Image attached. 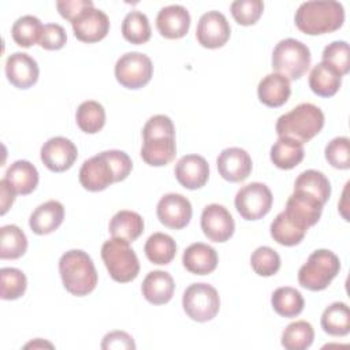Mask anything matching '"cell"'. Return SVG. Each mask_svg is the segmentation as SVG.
Returning a JSON list of instances; mask_svg holds the SVG:
<instances>
[{
	"label": "cell",
	"instance_id": "5b68a950",
	"mask_svg": "<svg viewBox=\"0 0 350 350\" xmlns=\"http://www.w3.org/2000/svg\"><path fill=\"white\" fill-rule=\"evenodd\" d=\"M340 269L339 257L327 249L314 250L298 271L299 284L310 291H321L329 286Z\"/></svg>",
	"mask_w": 350,
	"mask_h": 350
},
{
	"label": "cell",
	"instance_id": "9c48e42d",
	"mask_svg": "<svg viewBox=\"0 0 350 350\" xmlns=\"http://www.w3.org/2000/svg\"><path fill=\"white\" fill-rule=\"evenodd\" d=\"M153 75V64L149 56L141 52H127L115 64L116 81L127 89H139L149 83Z\"/></svg>",
	"mask_w": 350,
	"mask_h": 350
},
{
	"label": "cell",
	"instance_id": "603a6c76",
	"mask_svg": "<svg viewBox=\"0 0 350 350\" xmlns=\"http://www.w3.org/2000/svg\"><path fill=\"white\" fill-rule=\"evenodd\" d=\"M141 290L148 302L153 305H164L171 301L175 291V283L168 272L157 269L145 276Z\"/></svg>",
	"mask_w": 350,
	"mask_h": 350
},
{
	"label": "cell",
	"instance_id": "ab89813d",
	"mask_svg": "<svg viewBox=\"0 0 350 350\" xmlns=\"http://www.w3.org/2000/svg\"><path fill=\"white\" fill-rule=\"evenodd\" d=\"M27 287L26 275L12 267H4L0 269V297L5 301L21 298Z\"/></svg>",
	"mask_w": 350,
	"mask_h": 350
},
{
	"label": "cell",
	"instance_id": "ac0fdd59",
	"mask_svg": "<svg viewBox=\"0 0 350 350\" xmlns=\"http://www.w3.org/2000/svg\"><path fill=\"white\" fill-rule=\"evenodd\" d=\"M5 75L12 86L18 89H29L38 81L40 68L30 55L15 52L7 57Z\"/></svg>",
	"mask_w": 350,
	"mask_h": 350
},
{
	"label": "cell",
	"instance_id": "7a4b0ae2",
	"mask_svg": "<svg viewBox=\"0 0 350 350\" xmlns=\"http://www.w3.org/2000/svg\"><path fill=\"white\" fill-rule=\"evenodd\" d=\"M295 26L305 34L332 33L345 22V8L338 1H305L295 11Z\"/></svg>",
	"mask_w": 350,
	"mask_h": 350
},
{
	"label": "cell",
	"instance_id": "8fae6325",
	"mask_svg": "<svg viewBox=\"0 0 350 350\" xmlns=\"http://www.w3.org/2000/svg\"><path fill=\"white\" fill-rule=\"evenodd\" d=\"M324 204L317 198L304 191L294 190L286 202V209L283 211L286 216L301 230L308 231L309 227L314 226L321 216Z\"/></svg>",
	"mask_w": 350,
	"mask_h": 350
},
{
	"label": "cell",
	"instance_id": "2e32d148",
	"mask_svg": "<svg viewBox=\"0 0 350 350\" xmlns=\"http://www.w3.org/2000/svg\"><path fill=\"white\" fill-rule=\"evenodd\" d=\"M41 161L52 172H64L72 167L78 157V149L66 137L49 138L41 146Z\"/></svg>",
	"mask_w": 350,
	"mask_h": 350
},
{
	"label": "cell",
	"instance_id": "f546056e",
	"mask_svg": "<svg viewBox=\"0 0 350 350\" xmlns=\"http://www.w3.org/2000/svg\"><path fill=\"white\" fill-rule=\"evenodd\" d=\"M321 328L332 336H346L350 332V309L345 302H334L321 314Z\"/></svg>",
	"mask_w": 350,
	"mask_h": 350
},
{
	"label": "cell",
	"instance_id": "7c38bea8",
	"mask_svg": "<svg viewBox=\"0 0 350 350\" xmlns=\"http://www.w3.org/2000/svg\"><path fill=\"white\" fill-rule=\"evenodd\" d=\"M201 230L209 241L223 243L232 237L235 223L226 206L209 204L201 213Z\"/></svg>",
	"mask_w": 350,
	"mask_h": 350
},
{
	"label": "cell",
	"instance_id": "44dd1931",
	"mask_svg": "<svg viewBox=\"0 0 350 350\" xmlns=\"http://www.w3.org/2000/svg\"><path fill=\"white\" fill-rule=\"evenodd\" d=\"M64 219V206L56 200L38 205L29 219L31 231L37 235H46L56 231Z\"/></svg>",
	"mask_w": 350,
	"mask_h": 350
},
{
	"label": "cell",
	"instance_id": "4dcf8cb0",
	"mask_svg": "<svg viewBox=\"0 0 350 350\" xmlns=\"http://www.w3.org/2000/svg\"><path fill=\"white\" fill-rule=\"evenodd\" d=\"M144 252L150 262L156 265H167L176 254V243L168 234L154 232L146 239Z\"/></svg>",
	"mask_w": 350,
	"mask_h": 350
},
{
	"label": "cell",
	"instance_id": "e575fe53",
	"mask_svg": "<svg viewBox=\"0 0 350 350\" xmlns=\"http://www.w3.org/2000/svg\"><path fill=\"white\" fill-rule=\"evenodd\" d=\"M75 120L83 133L96 134L105 124V109L98 101H83L77 109Z\"/></svg>",
	"mask_w": 350,
	"mask_h": 350
},
{
	"label": "cell",
	"instance_id": "1f68e13d",
	"mask_svg": "<svg viewBox=\"0 0 350 350\" xmlns=\"http://www.w3.org/2000/svg\"><path fill=\"white\" fill-rule=\"evenodd\" d=\"M294 190L310 194L321 204H325L331 196V183L323 172L317 170H306L295 179Z\"/></svg>",
	"mask_w": 350,
	"mask_h": 350
},
{
	"label": "cell",
	"instance_id": "30bf717a",
	"mask_svg": "<svg viewBox=\"0 0 350 350\" xmlns=\"http://www.w3.org/2000/svg\"><path fill=\"white\" fill-rule=\"evenodd\" d=\"M272 201V193L265 183L252 182L238 190L234 204L242 219L258 220L271 211Z\"/></svg>",
	"mask_w": 350,
	"mask_h": 350
},
{
	"label": "cell",
	"instance_id": "52a82bcc",
	"mask_svg": "<svg viewBox=\"0 0 350 350\" xmlns=\"http://www.w3.org/2000/svg\"><path fill=\"white\" fill-rule=\"evenodd\" d=\"M310 62L309 48L295 38L279 41L272 52V68L288 81L299 79L309 70Z\"/></svg>",
	"mask_w": 350,
	"mask_h": 350
},
{
	"label": "cell",
	"instance_id": "d590c367",
	"mask_svg": "<svg viewBox=\"0 0 350 350\" xmlns=\"http://www.w3.org/2000/svg\"><path fill=\"white\" fill-rule=\"evenodd\" d=\"M42 27L44 26L37 16L23 15L14 22L11 36L16 45L30 48L31 45L40 42Z\"/></svg>",
	"mask_w": 350,
	"mask_h": 350
},
{
	"label": "cell",
	"instance_id": "f907efd6",
	"mask_svg": "<svg viewBox=\"0 0 350 350\" xmlns=\"http://www.w3.org/2000/svg\"><path fill=\"white\" fill-rule=\"evenodd\" d=\"M36 346H49V347H53L51 343H46V342H44V343H38V339H37V343H36V342H31V343H27L25 347L27 349V347H36Z\"/></svg>",
	"mask_w": 350,
	"mask_h": 350
},
{
	"label": "cell",
	"instance_id": "8992f818",
	"mask_svg": "<svg viewBox=\"0 0 350 350\" xmlns=\"http://www.w3.org/2000/svg\"><path fill=\"white\" fill-rule=\"evenodd\" d=\"M101 258L109 276L119 283H129L139 273V261L127 241L111 238L101 246Z\"/></svg>",
	"mask_w": 350,
	"mask_h": 350
},
{
	"label": "cell",
	"instance_id": "e0dca14e",
	"mask_svg": "<svg viewBox=\"0 0 350 350\" xmlns=\"http://www.w3.org/2000/svg\"><path fill=\"white\" fill-rule=\"evenodd\" d=\"M220 176L228 182H243L252 172V157L242 148H227L221 150L216 160Z\"/></svg>",
	"mask_w": 350,
	"mask_h": 350
},
{
	"label": "cell",
	"instance_id": "60d3db41",
	"mask_svg": "<svg viewBox=\"0 0 350 350\" xmlns=\"http://www.w3.org/2000/svg\"><path fill=\"white\" fill-rule=\"evenodd\" d=\"M250 265L257 275L268 278L279 271L280 256L269 246H260L252 253Z\"/></svg>",
	"mask_w": 350,
	"mask_h": 350
},
{
	"label": "cell",
	"instance_id": "277c9868",
	"mask_svg": "<svg viewBox=\"0 0 350 350\" xmlns=\"http://www.w3.org/2000/svg\"><path fill=\"white\" fill-rule=\"evenodd\" d=\"M323 127V111L312 103H302L279 116L275 130L279 137H286L304 145L316 137Z\"/></svg>",
	"mask_w": 350,
	"mask_h": 350
},
{
	"label": "cell",
	"instance_id": "f6af8a7d",
	"mask_svg": "<svg viewBox=\"0 0 350 350\" xmlns=\"http://www.w3.org/2000/svg\"><path fill=\"white\" fill-rule=\"evenodd\" d=\"M142 137L144 139L156 137H175V126L167 115H154L145 123Z\"/></svg>",
	"mask_w": 350,
	"mask_h": 350
},
{
	"label": "cell",
	"instance_id": "484cf974",
	"mask_svg": "<svg viewBox=\"0 0 350 350\" xmlns=\"http://www.w3.org/2000/svg\"><path fill=\"white\" fill-rule=\"evenodd\" d=\"M4 179L16 194H30L38 185V171L27 160H16L5 171Z\"/></svg>",
	"mask_w": 350,
	"mask_h": 350
},
{
	"label": "cell",
	"instance_id": "7dc6e473",
	"mask_svg": "<svg viewBox=\"0 0 350 350\" xmlns=\"http://www.w3.org/2000/svg\"><path fill=\"white\" fill-rule=\"evenodd\" d=\"M103 350H134L135 343L131 335L124 331H111L108 332L101 342Z\"/></svg>",
	"mask_w": 350,
	"mask_h": 350
},
{
	"label": "cell",
	"instance_id": "ffe728a7",
	"mask_svg": "<svg viewBox=\"0 0 350 350\" xmlns=\"http://www.w3.org/2000/svg\"><path fill=\"white\" fill-rule=\"evenodd\" d=\"M190 14L179 4L161 8L156 16V27L159 33L168 40H178L187 34L190 27Z\"/></svg>",
	"mask_w": 350,
	"mask_h": 350
},
{
	"label": "cell",
	"instance_id": "f35d334b",
	"mask_svg": "<svg viewBox=\"0 0 350 350\" xmlns=\"http://www.w3.org/2000/svg\"><path fill=\"white\" fill-rule=\"evenodd\" d=\"M271 237L273 241H276L279 245L283 246H295L298 245L304 238L306 231L301 230L298 226H295L284 212H280L276 215L273 221L271 223Z\"/></svg>",
	"mask_w": 350,
	"mask_h": 350
},
{
	"label": "cell",
	"instance_id": "4fadbf2b",
	"mask_svg": "<svg viewBox=\"0 0 350 350\" xmlns=\"http://www.w3.org/2000/svg\"><path fill=\"white\" fill-rule=\"evenodd\" d=\"M231 34L230 23L227 18L219 11L205 12L197 25L196 37L201 46L208 49H216L223 46Z\"/></svg>",
	"mask_w": 350,
	"mask_h": 350
},
{
	"label": "cell",
	"instance_id": "5bb4252c",
	"mask_svg": "<svg viewBox=\"0 0 350 350\" xmlns=\"http://www.w3.org/2000/svg\"><path fill=\"white\" fill-rule=\"evenodd\" d=\"M161 224L172 230L185 228L191 219L193 208L190 201L178 193H168L160 198L156 208Z\"/></svg>",
	"mask_w": 350,
	"mask_h": 350
},
{
	"label": "cell",
	"instance_id": "74e56055",
	"mask_svg": "<svg viewBox=\"0 0 350 350\" xmlns=\"http://www.w3.org/2000/svg\"><path fill=\"white\" fill-rule=\"evenodd\" d=\"M122 34L126 41L135 45L148 42L152 34L148 16L141 11L129 12L122 22Z\"/></svg>",
	"mask_w": 350,
	"mask_h": 350
},
{
	"label": "cell",
	"instance_id": "d6986e66",
	"mask_svg": "<svg viewBox=\"0 0 350 350\" xmlns=\"http://www.w3.org/2000/svg\"><path fill=\"white\" fill-rule=\"evenodd\" d=\"M175 178L185 189H201L209 178L208 161L200 154H186L175 165Z\"/></svg>",
	"mask_w": 350,
	"mask_h": 350
},
{
	"label": "cell",
	"instance_id": "83f0119b",
	"mask_svg": "<svg viewBox=\"0 0 350 350\" xmlns=\"http://www.w3.org/2000/svg\"><path fill=\"white\" fill-rule=\"evenodd\" d=\"M342 85V77L327 63H317L309 74V88L320 97H332Z\"/></svg>",
	"mask_w": 350,
	"mask_h": 350
},
{
	"label": "cell",
	"instance_id": "f1b7e54d",
	"mask_svg": "<svg viewBox=\"0 0 350 350\" xmlns=\"http://www.w3.org/2000/svg\"><path fill=\"white\" fill-rule=\"evenodd\" d=\"M269 156L275 167L280 170H291L304 160V145L294 139L279 137L272 145Z\"/></svg>",
	"mask_w": 350,
	"mask_h": 350
},
{
	"label": "cell",
	"instance_id": "b9f144b4",
	"mask_svg": "<svg viewBox=\"0 0 350 350\" xmlns=\"http://www.w3.org/2000/svg\"><path fill=\"white\" fill-rule=\"evenodd\" d=\"M324 63L331 66L340 77L346 75L350 70L349 44L346 41H334L328 44L321 55Z\"/></svg>",
	"mask_w": 350,
	"mask_h": 350
},
{
	"label": "cell",
	"instance_id": "d4e9b609",
	"mask_svg": "<svg viewBox=\"0 0 350 350\" xmlns=\"http://www.w3.org/2000/svg\"><path fill=\"white\" fill-rule=\"evenodd\" d=\"M176 154L175 137H156L144 139L141 148L142 160L152 167H163L171 163Z\"/></svg>",
	"mask_w": 350,
	"mask_h": 350
},
{
	"label": "cell",
	"instance_id": "8d00e7d4",
	"mask_svg": "<svg viewBox=\"0 0 350 350\" xmlns=\"http://www.w3.org/2000/svg\"><path fill=\"white\" fill-rule=\"evenodd\" d=\"M314 339V329L310 323L298 320L290 323L282 334V346L287 350H305Z\"/></svg>",
	"mask_w": 350,
	"mask_h": 350
},
{
	"label": "cell",
	"instance_id": "7402d4cb",
	"mask_svg": "<svg viewBox=\"0 0 350 350\" xmlns=\"http://www.w3.org/2000/svg\"><path fill=\"white\" fill-rule=\"evenodd\" d=\"M183 267L194 275H209L212 273L219 262L216 250L202 242L191 243L182 256Z\"/></svg>",
	"mask_w": 350,
	"mask_h": 350
},
{
	"label": "cell",
	"instance_id": "6da1fadb",
	"mask_svg": "<svg viewBox=\"0 0 350 350\" xmlns=\"http://www.w3.org/2000/svg\"><path fill=\"white\" fill-rule=\"evenodd\" d=\"M133 170L130 156L123 150H104L83 161L79 183L89 191L105 190L115 182L124 180Z\"/></svg>",
	"mask_w": 350,
	"mask_h": 350
},
{
	"label": "cell",
	"instance_id": "bcb514c9",
	"mask_svg": "<svg viewBox=\"0 0 350 350\" xmlns=\"http://www.w3.org/2000/svg\"><path fill=\"white\" fill-rule=\"evenodd\" d=\"M67 34L63 26L57 23H46L42 27L38 45L46 51H57L66 45Z\"/></svg>",
	"mask_w": 350,
	"mask_h": 350
},
{
	"label": "cell",
	"instance_id": "ba28073f",
	"mask_svg": "<svg viewBox=\"0 0 350 350\" xmlns=\"http://www.w3.org/2000/svg\"><path fill=\"white\" fill-rule=\"evenodd\" d=\"M182 306L191 320L205 323L219 313L220 297L213 286L208 283H193L183 293Z\"/></svg>",
	"mask_w": 350,
	"mask_h": 350
},
{
	"label": "cell",
	"instance_id": "d6a6232c",
	"mask_svg": "<svg viewBox=\"0 0 350 350\" xmlns=\"http://www.w3.org/2000/svg\"><path fill=\"white\" fill-rule=\"evenodd\" d=\"M27 250L26 234L15 224H7L0 228V258L16 260Z\"/></svg>",
	"mask_w": 350,
	"mask_h": 350
},
{
	"label": "cell",
	"instance_id": "4316f807",
	"mask_svg": "<svg viewBox=\"0 0 350 350\" xmlns=\"http://www.w3.org/2000/svg\"><path fill=\"white\" fill-rule=\"evenodd\" d=\"M144 232V219L133 211H119L109 221V234L112 238L134 242Z\"/></svg>",
	"mask_w": 350,
	"mask_h": 350
},
{
	"label": "cell",
	"instance_id": "c3c4849f",
	"mask_svg": "<svg viewBox=\"0 0 350 350\" xmlns=\"http://www.w3.org/2000/svg\"><path fill=\"white\" fill-rule=\"evenodd\" d=\"M56 7L64 19L72 22L83 10L94 7V4L92 0H59L56 1Z\"/></svg>",
	"mask_w": 350,
	"mask_h": 350
},
{
	"label": "cell",
	"instance_id": "681fc988",
	"mask_svg": "<svg viewBox=\"0 0 350 350\" xmlns=\"http://www.w3.org/2000/svg\"><path fill=\"white\" fill-rule=\"evenodd\" d=\"M0 191H1V198H0L1 215H5L7 211L10 209V206L14 204L16 193L14 191V189L10 186V183L5 179L0 180Z\"/></svg>",
	"mask_w": 350,
	"mask_h": 350
},
{
	"label": "cell",
	"instance_id": "3957f363",
	"mask_svg": "<svg viewBox=\"0 0 350 350\" xmlns=\"http://www.w3.org/2000/svg\"><path fill=\"white\" fill-rule=\"evenodd\" d=\"M59 272L64 288L77 297L90 294L98 282L92 257L79 249L68 250L60 257Z\"/></svg>",
	"mask_w": 350,
	"mask_h": 350
},
{
	"label": "cell",
	"instance_id": "836d02e7",
	"mask_svg": "<svg viewBox=\"0 0 350 350\" xmlns=\"http://www.w3.org/2000/svg\"><path fill=\"white\" fill-rule=\"evenodd\" d=\"M273 310L282 317H295L305 306L302 294L294 287H278L271 297Z\"/></svg>",
	"mask_w": 350,
	"mask_h": 350
},
{
	"label": "cell",
	"instance_id": "9a60e30c",
	"mask_svg": "<svg viewBox=\"0 0 350 350\" xmlns=\"http://www.w3.org/2000/svg\"><path fill=\"white\" fill-rule=\"evenodd\" d=\"M71 26L74 36L79 41L93 44L107 37L109 31V19L104 11L89 7L71 22Z\"/></svg>",
	"mask_w": 350,
	"mask_h": 350
},
{
	"label": "cell",
	"instance_id": "cb8c5ba5",
	"mask_svg": "<svg viewBox=\"0 0 350 350\" xmlns=\"http://www.w3.org/2000/svg\"><path fill=\"white\" fill-rule=\"evenodd\" d=\"M257 94L258 100L269 107V108H278L287 103L290 94H291V86L290 81L276 72L265 75L258 86H257Z\"/></svg>",
	"mask_w": 350,
	"mask_h": 350
},
{
	"label": "cell",
	"instance_id": "7bdbcfd3",
	"mask_svg": "<svg viewBox=\"0 0 350 350\" xmlns=\"http://www.w3.org/2000/svg\"><path fill=\"white\" fill-rule=\"evenodd\" d=\"M230 11L237 23L242 26L254 25L264 11L261 0H237L230 5Z\"/></svg>",
	"mask_w": 350,
	"mask_h": 350
},
{
	"label": "cell",
	"instance_id": "ee69618b",
	"mask_svg": "<svg viewBox=\"0 0 350 350\" xmlns=\"http://www.w3.org/2000/svg\"><path fill=\"white\" fill-rule=\"evenodd\" d=\"M325 160L334 168L349 170L350 168V139L347 137H336L329 141L324 150Z\"/></svg>",
	"mask_w": 350,
	"mask_h": 350
}]
</instances>
